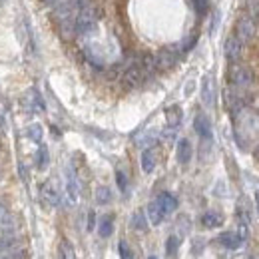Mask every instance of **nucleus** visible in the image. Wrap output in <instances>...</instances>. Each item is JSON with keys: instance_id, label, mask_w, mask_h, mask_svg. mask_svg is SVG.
Returning a JSON list of instances; mask_svg holds the SVG:
<instances>
[{"instance_id": "72a5a7b5", "label": "nucleus", "mask_w": 259, "mask_h": 259, "mask_svg": "<svg viewBox=\"0 0 259 259\" xmlns=\"http://www.w3.org/2000/svg\"><path fill=\"white\" fill-rule=\"evenodd\" d=\"M44 2H46V4H50V6H56V4H60L62 0H44Z\"/></svg>"}, {"instance_id": "9b49d317", "label": "nucleus", "mask_w": 259, "mask_h": 259, "mask_svg": "<svg viewBox=\"0 0 259 259\" xmlns=\"http://www.w3.org/2000/svg\"><path fill=\"white\" fill-rule=\"evenodd\" d=\"M194 128L201 138H205V140L211 138V122H209V118H207L205 114H197V116H195Z\"/></svg>"}, {"instance_id": "f8f14e48", "label": "nucleus", "mask_w": 259, "mask_h": 259, "mask_svg": "<svg viewBox=\"0 0 259 259\" xmlns=\"http://www.w3.org/2000/svg\"><path fill=\"white\" fill-rule=\"evenodd\" d=\"M148 220H150L154 226H160L163 220H165V211H163L162 205H160L156 199L148 205Z\"/></svg>"}, {"instance_id": "393cba45", "label": "nucleus", "mask_w": 259, "mask_h": 259, "mask_svg": "<svg viewBox=\"0 0 259 259\" xmlns=\"http://www.w3.org/2000/svg\"><path fill=\"white\" fill-rule=\"evenodd\" d=\"M178 247H180V237H178V235L167 237V241H165V251H167V255H174V253L178 251Z\"/></svg>"}, {"instance_id": "473e14b6", "label": "nucleus", "mask_w": 259, "mask_h": 259, "mask_svg": "<svg viewBox=\"0 0 259 259\" xmlns=\"http://www.w3.org/2000/svg\"><path fill=\"white\" fill-rule=\"evenodd\" d=\"M88 218H90V220H88V229H92V227H94V211H90Z\"/></svg>"}, {"instance_id": "6ab92c4d", "label": "nucleus", "mask_w": 259, "mask_h": 259, "mask_svg": "<svg viewBox=\"0 0 259 259\" xmlns=\"http://www.w3.org/2000/svg\"><path fill=\"white\" fill-rule=\"evenodd\" d=\"M66 192H68V199H70V203H76V201H78V182H76L74 174H68Z\"/></svg>"}, {"instance_id": "7ed1b4c3", "label": "nucleus", "mask_w": 259, "mask_h": 259, "mask_svg": "<svg viewBox=\"0 0 259 259\" xmlns=\"http://www.w3.org/2000/svg\"><path fill=\"white\" fill-rule=\"evenodd\" d=\"M182 52L184 48L182 46H167V48H162L154 58H156V70H169L180 62L182 58Z\"/></svg>"}, {"instance_id": "a878e982", "label": "nucleus", "mask_w": 259, "mask_h": 259, "mask_svg": "<svg viewBox=\"0 0 259 259\" xmlns=\"http://www.w3.org/2000/svg\"><path fill=\"white\" fill-rule=\"evenodd\" d=\"M26 134H28V138H30L32 142H40V140H42V128H40L38 124H32V126H28Z\"/></svg>"}, {"instance_id": "aec40b11", "label": "nucleus", "mask_w": 259, "mask_h": 259, "mask_svg": "<svg viewBox=\"0 0 259 259\" xmlns=\"http://www.w3.org/2000/svg\"><path fill=\"white\" fill-rule=\"evenodd\" d=\"M28 257V251H26V247H12V249H8V251H4L0 259H26Z\"/></svg>"}, {"instance_id": "5701e85b", "label": "nucleus", "mask_w": 259, "mask_h": 259, "mask_svg": "<svg viewBox=\"0 0 259 259\" xmlns=\"http://www.w3.org/2000/svg\"><path fill=\"white\" fill-rule=\"evenodd\" d=\"M60 259H76V251L68 239L60 241Z\"/></svg>"}, {"instance_id": "bb28decb", "label": "nucleus", "mask_w": 259, "mask_h": 259, "mask_svg": "<svg viewBox=\"0 0 259 259\" xmlns=\"http://www.w3.org/2000/svg\"><path fill=\"white\" fill-rule=\"evenodd\" d=\"M245 6H247V14L251 16V18H259V0H247L245 2Z\"/></svg>"}, {"instance_id": "7c9ffc66", "label": "nucleus", "mask_w": 259, "mask_h": 259, "mask_svg": "<svg viewBox=\"0 0 259 259\" xmlns=\"http://www.w3.org/2000/svg\"><path fill=\"white\" fill-rule=\"evenodd\" d=\"M194 6L199 14H205L207 12V6H209V0H194Z\"/></svg>"}, {"instance_id": "4be33fe9", "label": "nucleus", "mask_w": 259, "mask_h": 259, "mask_svg": "<svg viewBox=\"0 0 259 259\" xmlns=\"http://www.w3.org/2000/svg\"><path fill=\"white\" fill-rule=\"evenodd\" d=\"M132 227L138 229V231H146V229H148V220H146L144 211H136V213L132 215Z\"/></svg>"}, {"instance_id": "2f4dec72", "label": "nucleus", "mask_w": 259, "mask_h": 259, "mask_svg": "<svg viewBox=\"0 0 259 259\" xmlns=\"http://www.w3.org/2000/svg\"><path fill=\"white\" fill-rule=\"evenodd\" d=\"M116 180H118V186H120V190H122V192H126V188H128V180H126L124 171H118V174H116Z\"/></svg>"}, {"instance_id": "f3484780", "label": "nucleus", "mask_w": 259, "mask_h": 259, "mask_svg": "<svg viewBox=\"0 0 259 259\" xmlns=\"http://www.w3.org/2000/svg\"><path fill=\"white\" fill-rule=\"evenodd\" d=\"M192 160V144L190 140H180L178 142V162L180 163H190Z\"/></svg>"}, {"instance_id": "39448f33", "label": "nucleus", "mask_w": 259, "mask_h": 259, "mask_svg": "<svg viewBox=\"0 0 259 259\" xmlns=\"http://www.w3.org/2000/svg\"><path fill=\"white\" fill-rule=\"evenodd\" d=\"M16 245H18V229L10 222H6L4 226H0V253L12 249Z\"/></svg>"}, {"instance_id": "c9c22d12", "label": "nucleus", "mask_w": 259, "mask_h": 259, "mask_svg": "<svg viewBox=\"0 0 259 259\" xmlns=\"http://www.w3.org/2000/svg\"><path fill=\"white\" fill-rule=\"evenodd\" d=\"M150 259H158V257H156V255H152V257H150Z\"/></svg>"}, {"instance_id": "20e7f679", "label": "nucleus", "mask_w": 259, "mask_h": 259, "mask_svg": "<svg viewBox=\"0 0 259 259\" xmlns=\"http://www.w3.org/2000/svg\"><path fill=\"white\" fill-rule=\"evenodd\" d=\"M148 76H150V74L146 72L142 60L138 58V60H134V62L126 68V72H124V84L130 86V88H136V86H140Z\"/></svg>"}, {"instance_id": "cd10ccee", "label": "nucleus", "mask_w": 259, "mask_h": 259, "mask_svg": "<svg viewBox=\"0 0 259 259\" xmlns=\"http://www.w3.org/2000/svg\"><path fill=\"white\" fill-rule=\"evenodd\" d=\"M36 162H38V167H46V163H48V150H46L44 146H42V148L38 150Z\"/></svg>"}, {"instance_id": "f03ea898", "label": "nucleus", "mask_w": 259, "mask_h": 259, "mask_svg": "<svg viewBox=\"0 0 259 259\" xmlns=\"http://www.w3.org/2000/svg\"><path fill=\"white\" fill-rule=\"evenodd\" d=\"M227 76H229L231 86L233 88H239V90H245V88H249L253 84V72L249 70V66L239 64V62H233L231 64Z\"/></svg>"}, {"instance_id": "f704fd0d", "label": "nucleus", "mask_w": 259, "mask_h": 259, "mask_svg": "<svg viewBox=\"0 0 259 259\" xmlns=\"http://www.w3.org/2000/svg\"><path fill=\"white\" fill-rule=\"evenodd\" d=\"M255 201H257V209H259V192L255 194Z\"/></svg>"}, {"instance_id": "1a4fd4ad", "label": "nucleus", "mask_w": 259, "mask_h": 259, "mask_svg": "<svg viewBox=\"0 0 259 259\" xmlns=\"http://www.w3.org/2000/svg\"><path fill=\"white\" fill-rule=\"evenodd\" d=\"M201 102L207 106V108H211L213 106V102H215V82H213V78L207 74L205 78H203V82H201Z\"/></svg>"}, {"instance_id": "2eb2a0df", "label": "nucleus", "mask_w": 259, "mask_h": 259, "mask_svg": "<svg viewBox=\"0 0 259 259\" xmlns=\"http://www.w3.org/2000/svg\"><path fill=\"white\" fill-rule=\"evenodd\" d=\"M24 104H26V108H30L32 112H44L42 96H40L36 90H28V94H26V98H24Z\"/></svg>"}, {"instance_id": "9d476101", "label": "nucleus", "mask_w": 259, "mask_h": 259, "mask_svg": "<svg viewBox=\"0 0 259 259\" xmlns=\"http://www.w3.org/2000/svg\"><path fill=\"white\" fill-rule=\"evenodd\" d=\"M245 241V237L241 233H235V231H226L220 235V243L226 247V249H237L241 243Z\"/></svg>"}, {"instance_id": "e433bc0d", "label": "nucleus", "mask_w": 259, "mask_h": 259, "mask_svg": "<svg viewBox=\"0 0 259 259\" xmlns=\"http://www.w3.org/2000/svg\"><path fill=\"white\" fill-rule=\"evenodd\" d=\"M0 180H2V169H0Z\"/></svg>"}, {"instance_id": "4c0bfd02", "label": "nucleus", "mask_w": 259, "mask_h": 259, "mask_svg": "<svg viewBox=\"0 0 259 259\" xmlns=\"http://www.w3.org/2000/svg\"><path fill=\"white\" fill-rule=\"evenodd\" d=\"M0 2H6V0H0Z\"/></svg>"}, {"instance_id": "c85d7f7f", "label": "nucleus", "mask_w": 259, "mask_h": 259, "mask_svg": "<svg viewBox=\"0 0 259 259\" xmlns=\"http://www.w3.org/2000/svg\"><path fill=\"white\" fill-rule=\"evenodd\" d=\"M118 249H120V259H134V253H132V249H130V245L126 241H120Z\"/></svg>"}, {"instance_id": "4468645a", "label": "nucleus", "mask_w": 259, "mask_h": 259, "mask_svg": "<svg viewBox=\"0 0 259 259\" xmlns=\"http://www.w3.org/2000/svg\"><path fill=\"white\" fill-rule=\"evenodd\" d=\"M224 224V215L218 213V211H205L201 215V226L207 227V229H215Z\"/></svg>"}, {"instance_id": "412c9836", "label": "nucleus", "mask_w": 259, "mask_h": 259, "mask_svg": "<svg viewBox=\"0 0 259 259\" xmlns=\"http://www.w3.org/2000/svg\"><path fill=\"white\" fill-rule=\"evenodd\" d=\"M112 231H114V220H112V215H104L100 220V235L102 237H110Z\"/></svg>"}, {"instance_id": "423d86ee", "label": "nucleus", "mask_w": 259, "mask_h": 259, "mask_svg": "<svg viewBox=\"0 0 259 259\" xmlns=\"http://www.w3.org/2000/svg\"><path fill=\"white\" fill-rule=\"evenodd\" d=\"M255 32H257V20H255V18H251L249 14L241 16V18H239V22H237L235 36L245 44V42H249V40L255 36Z\"/></svg>"}, {"instance_id": "ddd939ff", "label": "nucleus", "mask_w": 259, "mask_h": 259, "mask_svg": "<svg viewBox=\"0 0 259 259\" xmlns=\"http://www.w3.org/2000/svg\"><path fill=\"white\" fill-rule=\"evenodd\" d=\"M156 201L162 205V209L165 211V215L178 209V199H176V195L167 194V192H162V194L156 197Z\"/></svg>"}, {"instance_id": "a211bd4d", "label": "nucleus", "mask_w": 259, "mask_h": 259, "mask_svg": "<svg viewBox=\"0 0 259 259\" xmlns=\"http://www.w3.org/2000/svg\"><path fill=\"white\" fill-rule=\"evenodd\" d=\"M165 120L169 128H178L182 124V108L180 106H169L165 110Z\"/></svg>"}, {"instance_id": "6e6552de", "label": "nucleus", "mask_w": 259, "mask_h": 259, "mask_svg": "<svg viewBox=\"0 0 259 259\" xmlns=\"http://www.w3.org/2000/svg\"><path fill=\"white\" fill-rule=\"evenodd\" d=\"M40 199H42V203H44L46 207H56V205L60 203V194H58V190L54 188L52 182H46V184L40 188Z\"/></svg>"}, {"instance_id": "dca6fc26", "label": "nucleus", "mask_w": 259, "mask_h": 259, "mask_svg": "<svg viewBox=\"0 0 259 259\" xmlns=\"http://www.w3.org/2000/svg\"><path fill=\"white\" fill-rule=\"evenodd\" d=\"M156 162H158L156 150H152V148L144 150V154H142V169H144L146 174H152V171H154V167H156Z\"/></svg>"}, {"instance_id": "b1692460", "label": "nucleus", "mask_w": 259, "mask_h": 259, "mask_svg": "<svg viewBox=\"0 0 259 259\" xmlns=\"http://www.w3.org/2000/svg\"><path fill=\"white\" fill-rule=\"evenodd\" d=\"M96 201L98 203H102V205L110 203V201H112V192H110V188L100 186V188L96 190Z\"/></svg>"}, {"instance_id": "f257e3e1", "label": "nucleus", "mask_w": 259, "mask_h": 259, "mask_svg": "<svg viewBox=\"0 0 259 259\" xmlns=\"http://www.w3.org/2000/svg\"><path fill=\"white\" fill-rule=\"evenodd\" d=\"M96 20H98L96 6H94L90 0H82L80 10H78V14H76V24H74L76 34L90 32V30L96 26Z\"/></svg>"}, {"instance_id": "0eeeda50", "label": "nucleus", "mask_w": 259, "mask_h": 259, "mask_svg": "<svg viewBox=\"0 0 259 259\" xmlns=\"http://www.w3.org/2000/svg\"><path fill=\"white\" fill-rule=\"evenodd\" d=\"M224 52H226L227 60H231V62H237V60L241 58V54H243V42H241V40H239L235 34H231V36H229V38L226 40Z\"/></svg>"}, {"instance_id": "c756f323", "label": "nucleus", "mask_w": 259, "mask_h": 259, "mask_svg": "<svg viewBox=\"0 0 259 259\" xmlns=\"http://www.w3.org/2000/svg\"><path fill=\"white\" fill-rule=\"evenodd\" d=\"M6 222H10V209L4 201H0V226H4Z\"/></svg>"}]
</instances>
